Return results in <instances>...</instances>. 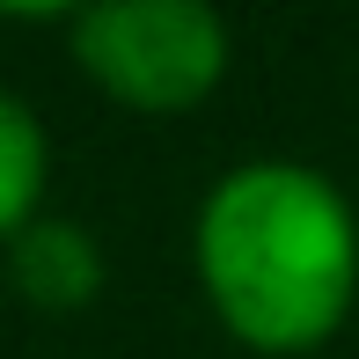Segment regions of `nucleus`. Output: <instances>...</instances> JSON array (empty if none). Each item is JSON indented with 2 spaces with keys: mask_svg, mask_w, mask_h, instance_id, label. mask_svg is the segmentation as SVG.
Here are the masks:
<instances>
[{
  "mask_svg": "<svg viewBox=\"0 0 359 359\" xmlns=\"http://www.w3.org/2000/svg\"><path fill=\"white\" fill-rule=\"evenodd\" d=\"M198 271L213 308L250 345L301 352L330 337L352 301V213L316 169L250 161L198 213Z\"/></svg>",
  "mask_w": 359,
  "mask_h": 359,
  "instance_id": "obj_1",
  "label": "nucleus"
},
{
  "mask_svg": "<svg viewBox=\"0 0 359 359\" xmlns=\"http://www.w3.org/2000/svg\"><path fill=\"white\" fill-rule=\"evenodd\" d=\"M74 52L125 103H198L227 67V29L198 0H103L74 15Z\"/></svg>",
  "mask_w": 359,
  "mask_h": 359,
  "instance_id": "obj_2",
  "label": "nucleus"
},
{
  "mask_svg": "<svg viewBox=\"0 0 359 359\" xmlns=\"http://www.w3.org/2000/svg\"><path fill=\"white\" fill-rule=\"evenodd\" d=\"M15 279L37 293V301H81V293L95 286V250L67 220L22 227V242H15Z\"/></svg>",
  "mask_w": 359,
  "mask_h": 359,
  "instance_id": "obj_3",
  "label": "nucleus"
},
{
  "mask_svg": "<svg viewBox=\"0 0 359 359\" xmlns=\"http://www.w3.org/2000/svg\"><path fill=\"white\" fill-rule=\"evenodd\" d=\"M37 191H44V133H37V118L0 88V235H15V227L29 220Z\"/></svg>",
  "mask_w": 359,
  "mask_h": 359,
  "instance_id": "obj_4",
  "label": "nucleus"
}]
</instances>
